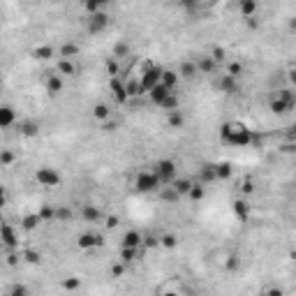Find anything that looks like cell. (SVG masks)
I'll list each match as a JSON object with an SVG mask.
<instances>
[{"instance_id":"cell-28","label":"cell","mask_w":296,"mask_h":296,"mask_svg":"<svg viewBox=\"0 0 296 296\" xmlns=\"http://www.w3.org/2000/svg\"><path fill=\"white\" fill-rule=\"evenodd\" d=\"M157 194H160V199L167 201V204H178V201H181V197L176 194V190L171 185H162V188L157 190Z\"/></svg>"},{"instance_id":"cell-36","label":"cell","mask_w":296,"mask_h":296,"mask_svg":"<svg viewBox=\"0 0 296 296\" xmlns=\"http://www.w3.org/2000/svg\"><path fill=\"white\" fill-rule=\"evenodd\" d=\"M14 162H17V153L9 148H2L0 150V167H12Z\"/></svg>"},{"instance_id":"cell-17","label":"cell","mask_w":296,"mask_h":296,"mask_svg":"<svg viewBox=\"0 0 296 296\" xmlns=\"http://www.w3.org/2000/svg\"><path fill=\"white\" fill-rule=\"evenodd\" d=\"M19 132L23 134V137H37L40 134V123L33 121V118H28V121H19Z\"/></svg>"},{"instance_id":"cell-4","label":"cell","mask_w":296,"mask_h":296,"mask_svg":"<svg viewBox=\"0 0 296 296\" xmlns=\"http://www.w3.org/2000/svg\"><path fill=\"white\" fill-rule=\"evenodd\" d=\"M176 162L174 160H157L155 167H153V171H155L157 181L162 185H171V181L176 178Z\"/></svg>"},{"instance_id":"cell-30","label":"cell","mask_w":296,"mask_h":296,"mask_svg":"<svg viewBox=\"0 0 296 296\" xmlns=\"http://www.w3.org/2000/svg\"><path fill=\"white\" fill-rule=\"evenodd\" d=\"M21 259L26 261V264H33V266H37V264H42V253H40V250H35V248H26V250L21 253Z\"/></svg>"},{"instance_id":"cell-55","label":"cell","mask_w":296,"mask_h":296,"mask_svg":"<svg viewBox=\"0 0 296 296\" xmlns=\"http://www.w3.org/2000/svg\"><path fill=\"white\" fill-rule=\"evenodd\" d=\"M116 127H118V121H111V118H109V121L102 123V130L105 132H116Z\"/></svg>"},{"instance_id":"cell-10","label":"cell","mask_w":296,"mask_h":296,"mask_svg":"<svg viewBox=\"0 0 296 296\" xmlns=\"http://www.w3.org/2000/svg\"><path fill=\"white\" fill-rule=\"evenodd\" d=\"M12 125H17V111L9 105H0V130H7Z\"/></svg>"},{"instance_id":"cell-19","label":"cell","mask_w":296,"mask_h":296,"mask_svg":"<svg viewBox=\"0 0 296 296\" xmlns=\"http://www.w3.org/2000/svg\"><path fill=\"white\" fill-rule=\"evenodd\" d=\"M215 165V181H229L232 178V174H234V167H232V162H213Z\"/></svg>"},{"instance_id":"cell-1","label":"cell","mask_w":296,"mask_h":296,"mask_svg":"<svg viewBox=\"0 0 296 296\" xmlns=\"http://www.w3.org/2000/svg\"><path fill=\"white\" fill-rule=\"evenodd\" d=\"M250 137H253V130L241 121H229L220 127V139L225 144H229V146L236 148L250 146Z\"/></svg>"},{"instance_id":"cell-49","label":"cell","mask_w":296,"mask_h":296,"mask_svg":"<svg viewBox=\"0 0 296 296\" xmlns=\"http://www.w3.org/2000/svg\"><path fill=\"white\" fill-rule=\"evenodd\" d=\"M123 273H125V264H123V261H113L111 266H109V275H111V278H123Z\"/></svg>"},{"instance_id":"cell-14","label":"cell","mask_w":296,"mask_h":296,"mask_svg":"<svg viewBox=\"0 0 296 296\" xmlns=\"http://www.w3.org/2000/svg\"><path fill=\"white\" fill-rule=\"evenodd\" d=\"M171 93H174V90H167V88L162 86V84H157L155 88H150V90H148L146 95L150 97V102H153V105H157V106H160V105H162V102H165V100H167V97L171 95Z\"/></svg>"},{"instance_id":"cell-50","label":"cell","mask_w":296,"mask_h":296,"mask_svg":"<svg viewBox=\"0 0 296 296\" xmlns=\"http://www.w3.org/2000/svg\"><path fill=\"white\" fill-rule=\"evenodd\" d=\"M7 296H28V287H26V285H21V282H17V285H12V287H9Z\"/></svg>"},{"instance_id":"cell-9","label":"cell","mask_w":296,"mask_h":296,"mask_svg":"<svg viewBox=\"0 0 296 296\" xmlns=\"http://www.w3.org/2000/svg\"><path fill=\"white\" fill-rule=\"evenodd\" d=\"M109 90L113 93V100H116L118 105H125V102H127V93H125V79H123V77L109 79Z\"/></svg>"},{"instance_id":"cell-11","label":"cell","mask_w":296,"mask_h":296,"mask_svg":"<svg viewBox=\"0 0 296 296\" xmlns=\"http://www.w3.org/2000/svg\"><path fill=\"white\" fill-rule=\"evenodd\" d=\"M44 88H46V93L49 95H58V93H63V88H65V84H63V77L61 74H49V77L44 79Z\"/></svg>"},{"instance_id":"cell-33","label":"cell","mask_w":296,"mask_h":296,"mask_svg":"<svg viewBox=\"0 0 296 296\" xmlns=\"http://www.w3.org/2000/svg\"><path fill=\"white\" fill-rule=\"evenodd\" d=\"M197 63V72H204V74H213V72L218 70V65L211 61L209 56H204V58H199V61H194Z\"/></svg>"},{"instance_id":"cell-18","label":"cell","mask_w":296,"mask_h":296,"mask_svg":"<svg viewBox=\"0 0 296 296\" xmlns=\"http://www.w3.org/2000/svg\"><path fill=\"white\" fill-rule=\"evenodd\" d=\"M218 88L222 90V93H227V95H234L236 90H238V79L222 74V77L218 79Z\"/></svg>"},{"instance_id":"cell-22","label":"cell","mask_w":296,"mask_h":296,"mask_svg":"<svg viewBox=\"0 0 296 296\" xmlns=\"http://www.w3.org/2000/svg\"><path fill=\"white\" fill-rule=\"evenodd\" d=\"M215 181V165L213 162H206V165H201L199 169V183L201 185H209Z\"/></svg>"},{"instance_id":"cell-16","label":"cell","mask_w":296,"mask_h":296,"mask_svg":"<svg viewBox=\"0 0 296 296\" xmlns=\"http://www.w3.org/2000/svg\"><path fill=\"white\" fill-rule=\"evenodd\" d=\"M232 209H234V215L241 220V222H248V220H250V204L245 199H234Z\"/></svg>"},{"instance_id":"cell-12","label":"cell","mask_w":296,"mask_h":296,"mask_svg":"<svg viewBox=\"0 0 296 296\" xmlns=\"http://www.w3.org/2000/svg\"><path fill=\"white\" fill-rule=\"evenodd\" d=\"M141 241H144V234L137 232V229H127L121 238V248H139Z\"/></svg>"},{"instance_id":"cell-23","label":"cell","mask_w":296,"mask_h":296,"mask_svg":"<svg viewBox=\"0 0 296 296\" xmlns=\"http://www.w3.org/2000/svg\"><path fill=\"white\" fill-rule=\"evenodd\" d=\"M53 56H56V49L51 44H40L33 49V58H37V61H51Z\"/></svg>"},{"instance_id":"cell-2","label":"cell","mask_w":296,"mask_h":296,"mask_svg":"<svg viewBox=\"0 0 296 296\" xmlns=\"http://www.w3.org/2000/svg\"><path fill=\"white\" fill-rule=\"evenodd\" d=\"M162 188V183L157 181V176H155V171L150 169H141L139 174L134 176V190L137 192H141V194H150V192H157Z\"/></svg>"},{"instance_id":"cell-31","label":"cell","mask_w":296,"mask_h":296,"mask_svg":"<svg viewBox=\"0 0 296 296\" xmlns=\"http://www.w3.org/2000/svg\"><path fill=\"white\" fill-rule=\"evenodd\" d=\"M125 93H127V100L144 95V90L139 86V79H125Z\"/></svg>"},{"instance_id":"cell-38","label":"cell","mask_w":296,"mask_h":296,"mask_svg":"<svg viewBox=\"0 0 296 296\" xmlns=\"http://www.w3.org/2000/svg\"><path fill=\"white\" fill-rule=\"evenodd\" d=\"M37 215H40L42 222H51V220H56V209H53L51 204H44L42 209L37 211Z\"/></svg>"},{"instance_id":"cell-61","label":"cell","mask_w":296,"mask_h":296,"mask_svg":"<svg viewBox=\"0 0 296 296\" xmlns=\"http://www.w3.org/2000/svg\"><path fill=\"white\" fill-rule=\"evenodd\" d=\"M0 86H2V84H0Z\"/></svg>"},{"instance_id":"cell-25","label":"cell","mask_w":296,"mask_h":296,"mask_svg":"<svg viewBox=\"0 0 296 296\" xmlns=\"http://www.w3.org/2000/svg\"><path fill=\"white\" fill-rule=\"evenodd\" d=\"M160 84H162L167 90H176V84H178V74H176V70H162V74H160Z\"/></svg>"},{"instance_id":"cell-53","label":"cell","mask_w":296,"mask_h":296,"mask_svg":"<svg viewBox=\"0 0 296 296\" xmlns=\"http://www.w3.org/2000/svg\"><path fill=\"white\" fill-rule=\"evenodd\" d=\"M261 296H285V289L278 287V285H271V287L264 289V294Z\"/></svg>"},{"instance_id":"cell-24","label":"cell","mask_w":296,"mask_h":296,"mask_svg":"<svg viewBox=\"0 0 296 296\" xmlns=\"http://www.w3.org/2000/svg\"><path fill=\"white\" fill-rule=\"evenodd\" d=\"M81 218L86 220V222H100L102 218V211L93 206V204H84V209H81Z\"/></svg>"},{"instance_id":"cell-26","label":"cell","mask_w":296,"mask_h":296,"mask_svg":"<svg viewBox=\"0 0 296 296\" xmlns=\"http://www.w3.org/2000/svg\"><path fill=\"white\" fill-rule=\"evenodd\" d=\"M176 74H178V77H185V79L197 77V74H199V72H197V63H194V61H183L181 65H178Z\"/></svg>"},{"instance_id":"cell-32","label":"cell","mask_w":296,"mask_h":296,"mask_svg":"<svg viewBox=\"0 0 296 296\" xmlns=\"http://www.w3.org/2000/svg\"><path fill=\"white\" fill-rule=\"evenodd\" d=\"M206 197V185H201L199 181H194L190 188V192H188V199L190 201H201Z\"/></svg>"},{"instance_id":"cell-46","label":"cell","mask_w":296,"mask_h":296,"mask_svg":"<svg viewBox=\"0 0 296 296\" xmlns=\"http://www.w3.org/2000/svg\"><path fill=\"white\" fill-rule=\"evenodd\" d=\"M63 289H65V292H77L79 287H81V280L79 278H74V275H67V278H63Z\"/></svg>"},{"instance_id":"cell-58","label":"cell","mask_w":296,"mask_h":296,"mask_svg":"<svg viewBox=\"0 0 296 296\" xmlns=\"http://www.w3.org/2000/svg\"><path fill=\"white\" fill-rule=\"evenodd\" d=\"M181 7H183V9H194V7H197V2H194V0H185V2H181Z\"/></svg>"},{"instance_id":"cell-42","label":"cell","mask_w":296,"mask_h":296,"mask_svg":"<svg viewBox=\"0 0 296 296\" xmlns=\"http://www.w3.org/2000/svg\"><path fill=\"white\" fill-rule=\"evenodd\" d=\"M102 7H105L102 0H86V2H84V9L88 12V17H93V14H97V12H102Z\"/></svg>"},{"instance_id":"cell-56","label":"cell","mask_w":296,"mask_h":296,"mask_svg":"<svg viewBox=\"0 0 296 296\" xmlns=\"http://www.w3.org/2000/svg\"><path fill=\"white\" fill-rule=\"evenodd\" d=\"M5 206H7V188L0 185V209H5Z\"/></svg>"},{"instance_id":"cell-35","label":"cell","mask_w":296,"mask_h":296,"mask_svg":"<svg viewBox=\"0 0 296 296\" xmlns=\"http://www.w3.org/2000/svg\"><path fill=\"white\" fill-rule=\"evenodd\" d=\"M243 63L241 61H232V63H227V70H225V74L227 77H234V79H238L241 74H243Z\"/></svg>"},{"instance_id":"cell-20","label":"cell","mask_w":296,"mask_h":296,"mask_svg":"<svg viewBox=\"0 0 296 296\" xmlns=\"http://www.w3.org/2000/svg\"><path fill=\"white\" fill-rule=\"evenodd\" d=\"M79 56V44L77 42H65L58 49V58H63V61H74Z\"/></svg>"},{"instance_id":"cell-40","label":"cell","mask_w":296,"mask_h":296,"mask_svg":"<svg viewBox=\"0 0 296 296\" xmlns=\"http://www.w3.org/2000/svg\"><path fill=\"white\" fill-rule=\"evenodd\" d=\"M125 56H130V44L127 42H118L116 46H113V51H111V58H125Z\"/></svg>"},{"instance_id":"cell-8","label":"cell","mask_w":296,"mask_h":296,"mask_svg":"<svg viewBox=\"0 0 296 296\" xmlns=\"http://www.w3.org/2000/svg\"><path fill=\"white\" fill-rule=\"evenodd\" d=\"M106 26H109V14L106 12H97V14H93V17H88V33H93V35H97V33H102V30H106Z\"/></svg>"},{"instance_id":"cell-34","label":"cell","mask_w":296,"mask_h":296,"mask_svg":"<svg viewBox=\"0 0 296 296\" xmlns=\"http://www.w3.org/2000/svg\"><path fill=\"white\" fill-rule=\"evenodd\" d=\"M167 125H169V127H183L185 125V116L181 111H169L167 113Z\"/></svg>"},{"instance_id":"cell-51","label":"cell","mask_w":296,"mask_h":296,"mask_svg":"<svg viewBox=\"0 0 296 296\" xmlns=\"http://www.w3.org/2000/svg\"><path fill=\"white\" fill-rule=\"evenodd\" d=\"M118 225H121V215H116V213L106 215V220H105V227H106V229H116Z\"/></svg>"},{"instance_id":"cell-6","label":"cell","mask_w":296,"mask_h":296,"mask_svg":"<svg viewBox=\"0 0 296 296\" xmlns=\"http://www.w3.org/2000/svg\"><path fill=\"white\" fill-rule=\"evenodd\" d=\"M102 245H105V236L97 232H84L77 236L79 250H93V248H102Z\"/></svg>"},{"instance_id":"cell-45","label":"cell","mask_w":296,"mask_h":296,"mask_svg":"<svg viewBox=\"0 0 296 296\" xmlns=\"http://www.w3.org/2000/svg\"><path fill=\"white\" fill-rule=\"evenodd\" d=\"M238 266H241L238 254H227L225 259H222V269H225V271H236Z\"/></svg>"},{"instance_id":"cell-21","label":"cell","mask_w":296,"mask_h":296,"mask_svg":"<svg viewBox=\"0 0 296 296\" xmlns=\"http://www.w3.org/2000/svg\"><path fill=\"white\" fill-rule=\"evenodd\" d=\"M56 70H58L61 77H74V74L79 72V67H77V63H74V61H63V58H58Z\"/></svg>"},{"instance_id":"cell-41","label":"cell","mask_w":296,"mask_h":296,"mask_svg":"<svg viewBox=\"0 0 296 296\" xmlns=\"http://www.w3.org/2000/svg\"><path fill=\"white\" fill-rule=\"evenodd\" d=\"M105 67H106V74H109V79L121 77V65H118V61H116V58H106Z\"/></svg>"},{"instance_id":"cell-60","label":"cell","mask_w":296,"mask_h":296,"mask_svg":"<svg viewBox=\"0 0 296 296\" xmlns=\"http://www.w3.org/2000/svg\"><path fill=\"white\" fill-rule=\"evenodd\" d=\"M2 222H5V220H2V215H0V225H2Z\"/></svg>"},{"instance_id":"cell-52","label":"cell","mask_w":296,"mask_h":296,"mask_svg":"<svg viewBox=\"0 0 296 296\" xmlns=\"http://www.w3.org/2000/svg\"><path fill=\"white\" fill-rule=\"evenodd\" d=\"M141 245H146V248H157V245H160V238H157L155 234H146L144 241H141Z\"/></svg>"},{"instance_id":"cell-44","label":"cell","mask_w":296,"mask_h":296,"mask_svg":"<svg viewBox=\"0 0 296 296\" xmlns=\"http://www.w3.org/2000/svg\"><path fill=\"white\" fill-rule=\"evenodd\" d=\"M74 218V211L67 209V206H56V220L58 222H67V220Z\"/></svg>"},{"instance_id":"cell-13","label":"cell","mask_w":296,"mask_h":296,"mask_svg":"<svg viewBox=\"0 0 296 296\" xmlns=\"http://www.w3.org/2000/svg\"><path fill=\"white\" fill-rule=\"evenodd\" d=\"M192 183H194V178H188V176H176L174 181H171V188L176 190V194L183 199V197H188V192H190V188H192Z\"/></svg>"},{"instance_id":"cell-27","label":"cell","mask_w":296,"mask_h":296,"mask_svg":"<svg viewBox=\"0 0 296 296\" xmlns=\"http://www.w3.org/2000/svg\"><path fill=\"white\" fill-rule=\"evenodd\" d=\"M238 12H241V17H245V19H254V14L259 12V5H257L254 0H243V2L238 5Z\"/></svg>"},{"instance_id":"cell-5","label":"cell","mask_w":296,"mask_h":296,"mask_svg":"<svg viewBox=\"0 0 296 296\" xmlns=\"http://www.w3.org/2000/svg\"><path fill=\"white\" fill-rule=\"evenodd\" d=\"M35 181L44 188H58L63 183V176L58 169H53V167H40L35 171Z\"/></svg>"},{"instance_id":"cell-43","label":"cell","mask_w":296,"mask_h":296,"mask_svg":"<svg viewBox=\"0 0 296 296\" xmlns=\"http://www.w3.org/2000/svg\"><path fill=\"white\" fill-rule=\"evenodd\" d=\"M209 58L215 63V65H222V63H225V58H227V51L222 49V46H213V49H211V53H209Z\"/></svg>"},{"instance_id":"cell-29","label":"cell","mask_w":296,"mask_h":296,"mask_svg":"<svg viewBox=\"0 0 296 296\" xmlns=\"http://www.w3.org/2000/svg\"><path fill=\"white\" fill-rule=\"evenodd\" d=\"M40 222H42V220H40L37 213H26V215L21 218V229H23V232H33V229H37Z\"/></svg>"},{"instance_id":"cell-57","label":"cell","mask_w":296,"mask_h":296,"mask_svg":"<svg viewBox=\"0 0 296 296\" xmlns=\"http://www.w3.org/2000/svg\"><path fill=\"white\" fill-rule=\"evenodd\" d=\"M294 148H296L294 141H287V144H282V146H280V150H282V153H294Z\"/></svg>"},{"instance_id":"cell-48","label":"cell","mask_w":296,"mask_h":296,"mask_svg":"<svg viewBox=\"0 0 296 296\" xmlns=\"http://www.w3.org/2000/svg\"><path fill=\"white\" fill-rule=\"evenodd\" d=\"M134 259H137V248H121V261L125 266Z\"/></svg>"},{"instance_id":"cell-3","label":"cell","mask_w":296,"mask_h":296,"mask_svg":"<svg viewBox=\"0 0 296 296\" xmlns=\"http://www.w3.org/2000/svg\"><path fill=\"white\" fill-rule=\"evenodd\" d=\"M160 74H162V67L155 65V63L146 61L144 63V70H141V77H139V86L144 90V95H146L150 88H155L160 84Z\"/></svg>"},{"instance_id":"cell-15","label":"cell","mask_w":296,"mask_h":296,"mask_svg":"<svg viewBox=\"0 0 296 296\" xmlns=\"http://www.w3.org/2000/svg\"><path fill=\"white\" fill-rule=\"evenodd\" d=\"M90 116H93L95 121L105 123L111 118V106L106 105V102H97V105H93V109H90Z\"/></svg>"},{"instance_id":"cell-47","label":"cell","mask_w":296,"mask_h":296,"mask_svg":"<svg viewBox=\"0 0 296 296\" xmlns=\"http://www.w3.org/2000/svg\"><path fill=\"white\" fill-rule=\"evenodd\" d=\"M238 192H241V194H253V192H254V181L250 178V176L241 178V183H238Z\"/></svg>"},{"instance_id":"cell-54","label":"cell","mask_w":296,"mask_h":296,"mask_svg":"<svg viewBox=\"0 0 296 296\" xmlns=\"http://www.w3.org/2000/svg\"><path fill=\"white\" fill-rule=\"evenodd\" d=\"M5 261H7V266H17L19 261H21V254H19L17 250H9L7 257H5Z\"/></svg>"},{"instance_id":"cell-59","label":"cell","mask_w":296,"mask_h":296,"mask_svg":"<svg viewBox=\"0 0 296 296\" xmlns=\"http://www.w3.org/2000/svg\"><path fill=\"white\" fill-rule=\"evenodd\" d=\"M160 296H181L178 292H174V289H162L160 292Z\"/></svg>"},{"instance_id":"cell-39","label":"cell","mask_w":296,"mask_h":296,"mask_svg":"<svg viewBox=\"0 0 296 296\" xmlns=\"http://www.w3.org/2000/svg\"><path fill=\"white\" fill-rule=\"evenodd\" d=\"M178 105H181V100H178V95H176V90H174V93L167 97V100H165V102H162L160 106H162V109L169 113V111H178Z\"/></svg>"},{"instance_id":"cell-7","label":"cell","mask_w":296,"mask_h":296,"mask_svg":"<svg viewBox=\"0 0 296 296\" xmlns=\"http://www.w3.org/2000/svg\"><path fill=\"white\" fill-rule=\"evenodd\" d=\"M0 243L9 248V250H17L19 248V236H17V229L7 222H2L0 225Z\"/></svg>"},{"instance_id":"cell-37","label":"cell","mask_w":296,"mask_h":296,"mask_svg":"<svg viewBox=\"0 0 296 296\" xmlns=\"http://www.w3.org/2000/svg\"><path fill=\"white\" fill-rule=\"evenodd\" d=\"M157 238H160V245H162V248H167V250H171V248H176V245H178V236L171 234V232H167V234H162V236H157Z\"/></svg>"}]
</instances>
